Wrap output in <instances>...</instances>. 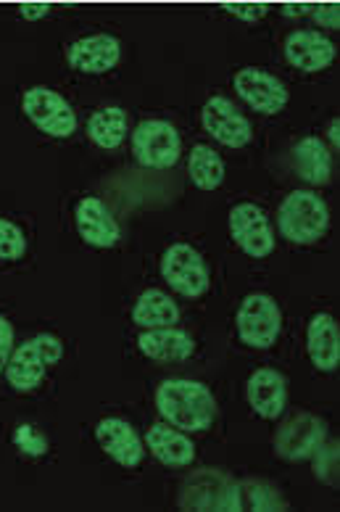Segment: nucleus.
I'll list each match as a JSON object with an SVG mask.
<instances>
[{
  "label": "nucleus",
  "instance_id": "nucleus-3",
  "mask_svg": "<svg viewBox=\"0 0 340 512\" xmlns=\"http://www.w3.org/2000/svg\"><path fill=\"white\" fill-rule=\"evenodd\" d=\"M330 225L325 198L314 191H293L277 209V227L293 243H314Z\"/></svg>",
  "mask_w": 340,
  "mask_h": 512
},
{
  "label": "nucleus",
  "instance_id": "nucleus-16",
  "mask_svg": "<svg viewBox=\"0 0 340 512\" xmlns=\"http://www.w3.org/2000/svg\"><path fill=\"white\" fill-rule=\"evenodd\" d=\"M95 436L101 441L103 452L111 454L124 468H135L143 460V439L135 431V425L127 423L124 417H103L101 423L95 425Z\"/></svg>",
  "mask_w": 340,
  "mask_h": 512
},
{
  "label": "nucleus",
  "instance_id": "nucleus-20",
  "mask_svg": "<svg viewBox=\"0 0 340 512\" xmlns=\"http://www.w3.org/2000/svg\"><path fill=\"white\" fill-rule=\"evenodd\" d=\"M306 349L312 357L314 367L319 370H335L340 362V330L333 315L327 312H317L309 320V330H306Z\"/></svg>",
  "mask_w": 340,
  "mask_h": 512
},
{
  "label": "nucleus",
  "instance_id": "nucleus-34",
  "mask_svg": "<svg viewBox=\"0 0 340 512\" xmlns=\"http://www.w3.org/2000/svg\"><path fill=\"white\" fill-rule=\"evenodd\" d=\"M338 130H340V119H330V127H327V135H330V143H333V148H338Z\"/></svg>",
  "mask_w": 340,
  "mask_h": 512
},
{
  "label": "nucleus",
  "instance_id": "nucleus-14",
  "mask_svg": "<svg viewBox=\"0 0 340 512\" xmlns=\"http://www.w3.org/2000/svg\"><path fill=\"white\" fill-rule=\"evenodd\" d=\"M74 222H77L82 241L98 246V249H109L122 235V227H119L116 217L98 196H85L77 201Z\"/></svg>",
  "mask_w": 340,
  "mask_h": 512
},
{
  "label": "nucleus",
  "instance_id": "nucleus-19",
  "mask_svg": "<svg viewBox=\"0 0 340 512\" xmlns=\"http://www.w3.org/2000/svg\"><path fill=\"white\" fill-rule=\"evenodd\" d=\"M145 444L156 460L172 465V468H185L196 460V444L190 441L188 433L169 423H153L145 433Z\"/></svg>",
  "mask_w": 340,
  "mask_h": 512
},
{
  "label": "nucleus",
  "instance_id": "nucleus-17",
  "mask_svg": "<svg viewBox=\"0 0 340 512\" xmlns=\"http://www.w3.org/2000/svg\"><path fill=\"white\" fill-rule=\"evenodd\" d=\"M248 404L267 420L283 415L285 404H288V378L275 367H259L254 375L248 378Z\"/></svg>",
  "mask_w": 340,
  "mask_h": 512
},
{
  "label": "nucleus",
  "instance_id": "nucleus-31",
  "mask_svg": "<svg viewBox=\"0 0 340 512\" xmlns=\"http://www.w3.org/2000/svg\"><path fill=\"white\" fill-rule=\"evenodd\" d=\"M11 352H14V325L8 317L0 315V373H3Z\"/></svg>",
  "mask_w": 340,
  "mask_h": 512
},
{
  "label": "nucleus",
  "instance_id": "nucleus-7",
  "mask_svg": "<svg viewBox=\"0 0 340 512\" xmlns=\"http://www.w3.org/2000/svg\"><path fill=\"white\" fill-rule=\"evenodd\" d=\"M22 106L24 114L32 119V125L37 130H43L45 135L69 138L77 130V114H74L72 103L56 90L45 88V85L29 88L22 98Z\"/></svg>",
  "mask_w": 340,
  "mask_h": 512
},
{
  "label": "nucleus",
  "instance_id": "nucleus-28",
  "mask_svg": "<svg viewBox=\"0 0 340 512\" xmlns=\"http://www.w3.org/2000/svg\"><path fill=\"white\" fill-rule=\"evenodd\" d=\"M14 444L19 447V452L29 454V457H40V454L48 452V439H45V433L32 423L16 425Z\"/></svg>",
  "mask_w": 340,
  "mask_h": 512
},
{
  "label": "nucleus",
  "instance_id": "nucleus-10",
  "mask_svg": "<svg viewBox=\"0 0 340 512\" xmlns=\"http://www.w3.org/2000/svg\"><path fill=\"white\" fill-rule=\"evenodd\" d=\"M230 233L240 249L254 259H264L275 251V227L267 212L251 201H240L230 209Z\"/></svg>",
  "mask_w": 340,
  "mask_h": 512
},
{
  "label": "nucleus",
  "instance_id": "nucleus-9",
  "mask_svg": "<svg viewBox=\"0 0 340 512\" xmlns=\"http://www.w3.org/2000/svg\"><path fill=\"white\" fill-rule=\"evenodd\" d=\"M325 436V417L314 415V412H296V415L285 417L280 423L272 447L283 460H306V457H312V452L322 444Z\"/></svg>",
  "mask_w": 340,
  "mask_h": 512
},
{
  "label": "nucleus",
  "instance_id": "nucleus-30",
  "mask_svg": "<svg viewBox=\"0 0 340 512\" xmlns=\"http://www.w3.org/2000/svg\"><path fill=\"white\" fill-rule=\"evenodd\" d=\"M314 22L327 27V30H338L340 27V6L338 3H319L312 8Z\"/></svg>",
  "mask_w": 340,
  "mask_h": 512
},
{
  "label": "nucleus",
  "instance_id": "nucleus-29",
  "mask_svg": "<svg viewBox=\"0 0 340 512\" xmlns=\"http://www.w3.org/2000/svg\"><path fill=\"white\" fill-rule=\"evenodd\" d=\"M222 8H225L227 14L238 16L240 22H248V24L259 22L261 16L269 11L267 3H222Z\"/></svg>",
  "mask_w": 340,
  "mask_h": 512
},
{
  "label": "nucleus",
  "instance_id": "nucleus-12",
  "mask_svg": "<svg viewBox=\"0 0 340 512\" xmlns=\"http://www.w3.org/2000/svg\"><path fill=\"white\" fill-rule=\"evenodd\" d=\"M232 85L238 90V96L254 106L261 114H277V111L285 109L288 103V88L280 77H275L267 69H259V66H243L232 77Z\"/></svg>",
  "mask_w": 340,
  "mask_h": 512
},
{
  "label": "nucleus",
  "instance_id": "nucleus-6",
  "mask_svg": "<svg viewBox=\"0 0 340 512\" xmlns=\"http://www.w3.org/2000/svg\"><path fill=\"white\" fill-rule=\"evenodd\" d=\"M132 151L143 167L169 169L180 159V132L167 119H143L132 130Z\"/></svg>",
  "mask_w": 340,
  "mask_h": 512
},
{
  "label": "nucleus",
  "instance_id": "nucleus-5",
  "mask_svg": "<svg viewBox=\"0 0 340 512\" xmlns=\"http://www.w3.org/2000/svg\"><path fill=\"white\" fill-rule=\"evenodd\" d=\"M161 278L167 280L169 288H174L177 293L196 299L209 288L211 272L201 251L180 241L172 243L161 256Z\"/></svg>",
  "mask_w": 340,
  "mask_h": 512
},
{
  "label": "nucleus",
  "instance_id": "nucleus-25",
  "mask_svg": "<svg viewBox=\"0 0 340 512\" xmlns=\"http://www.w3.org/2000/svg\"><path fill=\"white\" fill-rule=\"evenodd\" d=\"M188 172L190 180L196 183V188H201V191H214L225 180V161H222V156L214 148L206 146V143H198L190 151Z\"/></svg>",
  "mask_w": 340,
  "mask_h": 512
},
{
  "label": "nucleus",
  "instance_id": "nucleus-27",
  "mask_svg": "<svg viewBox=\"0 0 340 512\" xmlns=\"http://www.w3.org/2000/svg\"><path fill=\"white\" fill-rule=\"evenodd\" d=\"M24 251H27V238H24V230L16 222L0 217V259H22Z\"/></svg>",
  "mask_w": 340,
  "mask_h": 512
},
{
  "label": "nucleus",
  "instance_id": "nucleus-32",
  "mask_svg": "<svg viewBox=\"0 0 340 512\" xmlns=\"http://www.w3.org/2000/svg\"><path fill=\"white\" fill-rule=\"evenodd\" d=\"M48 11H51V3H22V6H19V14H22V19H27V22L43 19Z\"/></svg>",
  "mask_w": 340,
  "mask_h": 512
},
{
  "label": "nucleus",
  "instance_id": "nucleus-23",
  "mask_svg": "<svg viewBox=\"0 0 340 512\" xmlns=\"http://www.w3.org/2000/svg\"><path fill=\"white\" fill-rule=\"evenodd\" d=\"M132 320L138 322L140 328H164V325H177L180 320V307L169 299L167 291L161 288H148L138 296L135 307H132Z\"/></svg>",
  "mask_w": 340,
  "mask_h": 512
},
{
  "label": "nucleus",
  "instance_id": "nucleus-11",
  "mask_svg": "<svg viewBox=\"0 0 340 512\" xmlns=\"http://www.w3.org/2000/svg\"><path fill=\"white\" fill-rule=\"evenodd\" d=\"M201 122L203 130L209 132L214 140H219L222 146L243 148L254 138V127H251L246 114L222 93L211 96L209 101L203 103Z\"/></svg>",
  "mask_w": 340,
  "mask_h": 512
},
{
  "label": "nucleus",
  "instance_id": "nucleus-2",
  "mask_svg": "<svg viewBox=\"0 0 340 512\" xmlns=\"http://www.w3.org/2000/svg\"><path fill=\"white\" fill-rule=\"evenodd\" d=\"M64 357V344L53 333H40L29 338L22 346H16L8 357L3 373L16 391H32L43 383L48 367L56 365Z\"/></svg>",
  "mask_w": 340,
  "mask_h": 512
},
{
  "label": "nucleus",
  "instance_id": "nucleus-13",
  "mask_svg": "<svg viewBox=\"0 0 340 512\" xmlns=\"http://www.w3.org/2000/svg\"><path fill=\"white\" fill-rule=\"evenodd\" d=\"M119 56H122V43L111 32H95V35L80 37L66 51L69 64L87 74L109 72L119 64Z\"/></svg>",
  "mask_w": 340,
  "mask_h": 512
},
{
  "label": "nucleus",
  "instance_id": "nucleus-21",
  "mask_svg": "<svg viewBox=\"0 0 340 512\" xmlns=\"http://www.w3.org/2000/svg\"><path fill=\"white\" fill-rule=\"evenodd\" d=\"M293 164L306 183L325 185L333 175V151L317 135H306L293 146Z\"/></svg>",
  "mask_w": 340,
  "mask_h": 512
},
{
  "label": "nucleus",
  "instance_id": "nucleus-4",
  "mask_svg": "<svg viewBox=\"0 0 340 512\" xmlns=\"http://www.w3.org/2000/svg\"><path fill=\"white\" fill-rule=\"evenodd\" d=\"M235 322H238V336L243 344L254 349H269L280 338L283 312L269 293L254 291L240 301Z\"/></svg>",
  "mask_w": 340,
  "mask_h": 512
},
{
  "label": "nucleus",
  "instance_id": "nucleus-33",
  "mask_svg": "<svg viewBox=\"0 0 340 512\" xmlns=\"http://www.w3.org/2000/svg\"><path fill=\"white\" fill-rule=\"evenodd\" d=\"M314 3H285L283 6V14L285 16H304V14H312Z\"/></svg>",
  "mask_w": 340,
  "mask_h": 512
},
{
  "label": "nucleus",
  "instance_id": "nucleus-26",
  "mask_svg": "<svg viewBox=\"0 0 340 512\" xmlns=\"http://www.w3.org/2000/svg\"><path fill=\"white\" fill-rule=\"evenodd\" d=\"M314 457V476L319 478L322 483H327V486H338V457H340V444L338 439H322V444H319L317 449L312 452Z\"/></svg>",
  "mask_w": 340,
  "mask_h": 512
},
{
  "label": "nucleus",
  "instance_id": "nucleus-8",
  "mask_svg": "<svg viewBox=\"0 0 340 512\" xmlns=\"http://www.w3.org/2000/svg\"><path fill=\"white\" fill-rule=\"evenodd\" d=\"M232 476L219 468L193 470L180 486L177 505L182 510H230Z\"/></svg>",
  "mask_w": 340,
  "mask_h": 512
},
{
  "label": "nucleus",
  "instance_id": "nucleus-15",
  "mask_svg": "<svg viewBox=\"0 0 340 512\" xmlns=\"http://www.w3.org/2000/svg\"><path fill=\"white\" fill-rule=\"evenodd\" d=\"M285 59L304 72H322L333 64L335 43L312 27H301L285 37Z\"/></svg>",
  "mask_w": 340,
  "mask_h": 512
},
{
  "label": "nucleus",
  "instance_id": "nucleus-22",
  "mask_svg": "<svg viewBox=\"0 0 340 512\" xmlns=\"http://www.w3.org/2000/svg\"><path fill=\"white\" fill-rule=\"evenodd\" d=\"M230 510H288V499L267 478H243L232 483Z\"/></svg>",
  "mask_w": 340,
  "mask_h": 512
},
{
  "label": "nucleus",
  "instance_id": "nucleus-24",
  "mask_svg": "<svg viewBox=\"0 0 340 512\" xmlns=\"http://www.w3.org/2000/svg\"><path fill=\"white\" fill-rule=\"evenodd\" d=\"M127 125H130L127 111L119 109V106H101L87 119V135H90L95 146L114 151L127 138Z\"/></svg>",
  "mask_w": 340,
  "mask_h": 512
},
{
  "label": "nucleus",
  "instance_id": "nucleus-18",
  "mask_svg": "<svg viewBox=\"0 0 340 512\" xmlns=\"http://www.w3.org/2000/svg\"><path fill=\"white\" fill-rule=\"evenodd\" d=\"M140 352L156 362H182L196 352V341L188 330L177 325H164V328H145L138 336Z\"/></svg>",
  "mask_w": 340,
  "mask_h": 512
},
{
  "label": "nucleus",
  "instance_id": "nucleus-1",
  "mask_svg": "<svg viewBox=\"0 0 340 512\" xmlns=\"http://www.w3.org/2000/svg\"><path fill=\"white\" fill-rule=\"evenodd\" d=\"M156 407L169 425L185 433L206 431L217 417V399L211 388L190 378H169L159 383Z\"/></svg>",
  "mask_w": 340,
  "mask_h": 512
}]
</instances>
